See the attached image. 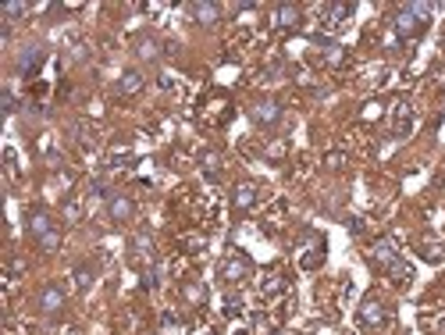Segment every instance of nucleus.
<instances>
[{"label":"nucleus","instance_id":"1","mask_svg":"<svg viewBox=\"0 0 445 335\" xmlns=\"http://www.w3.org/2000/svg\"><path fill=\"white\" fill-rule=\"evenodd\" d=\"M367 261H371L378 271H385L396 286H406V282L413 278V268L399 257V249H396V242H392L388 235H381V239L367 249Z\"/></svg>","mask_w":445,"mask_h":335},{"label":"nucleus","instance_id":"2","mask_svg":"<svg viewBox=\"0 0 445 335\" xmlns=\"http://www.w3.org/2000/svg\"><path fill=\"white\" fill-rule=\"evenodd\" d=\"M427 22H431V4H424V0H413V4H403V8L396 11L392 29L399 33V40H417V36H424Z\"/></svg>","mask_w":445,"mask_h":335},{"label":"nucleus","instance_id":"3","mask_svg":"<svg viewBox=\"0 0 445 335\" xmlns=\"http://www.w3.org/2000/svg\"><path fill=\"white\" fill-rule=\"evenodd\" d=\"M249 118H253V125H260V129H275V125L285 118V107H282V100H275V97H260V100H253Z\"/></svg>","mask_w":445,"mask_h":335},{"label":"nucleus","instance_id":"4","mask_svg":"<svg viewBox=\"0 0 445 335\" xmlns=\"http://www.w3.org/2000/svg\"><path fill=\"white\" fill-rule=\"evenodd\" d=\"M253 275V261L246 257V254H228L225 261H221V278H225V286H239V282H246Z\"/></svg>","mask_w":445,"mask_h":335},{"label":"nucleus","instance_id":"5","mask_svg":"<svg viewBox=\"0 0 445 335\" xmlns=\"http://www.w3.org/2000/svg\"><path fill=\"white\" fill-rule=\"evenodd\" d=\"M36 310H40L43 317H57V314L64 310V289H61L57 282L40 286V293H36Z\"/></svg>","mask_w":445,"mask_h":335},{"label":"nucleus","instance_id":"6","mask_svg":"<svg viewBox=\"0 0 445 335\" xmlns=\"http://www.w3.org/2000/svg\"><path fill=\"white\" fill-rule=\"evenodd\" d=\"M57 228V221H54V214L50 211H43V207H32L29 214H25V232H29V239H43V235H50Z\"/></svg>","mask_w":445,"mask_h":335},{"label":"nucleus","instance_id":"7","mask_svg":"<svg viewBox=\"0 0 445 335\" xmlns=\"http://www.w3.org/2000/svg\"><path fill=\"white\" fill-rule=\"evenodd\" d=\"M356 321L364 328H381V324H388V307L381 300H364L360 310H356Z\"/></svg>","mask_w":445,"mask_h":335},{"label":"nucleus","instance_id":"8","mask_svg":"<svg viewBox=\"0 0 445 335\" xmlns=\"http://www.w3.org/2000/svg\"><path fill=\"white\" fill-rule=\"evenodd\" d=\"M107 218H111L114 225H129V221L136 218V204H132V196H125V193H111V196H107Z\"/></svg>","mask_w":445,"mask_h":335},{"label":"nucleus","instance_id":"9","mask_svg":"<svg viewBox=\"0 0 445 335\" xmlns=\"http://www.w3.org/2000/svg\"><path fill=\"white\" fill-rule=\"evenodd\" d=\"M189 18L196 25H218L221 22V4H214V0H193V4H189Z\"/></svg>","mask_w":445,"mask_h":335},{"label":"nucleus","instance_id":"10","mask_svg":"<svg viewBox=\"0 0 445 335\" xmlns=\"http://www.w3.org/2000/svg\"><path fill=\"white\" fill-rule=\"evenodd\" d=\"M143 86H146V75L139 68H125L114 90H118V97H136V93H143Z\"/></svg>","mask_w":445,"mask_h":335},{"label":"nucleus","instance_id":"11","mask_svg":"<svg viewBox=\"0 0 445 335\" xmlns=\"http://www.w3.org/2000/svg\"><path fill=\"white\" fill-rule=\"evenodd\" d=\"M352 4H342V0H338V4H328L324 8V25L331 29V33H338V29H345V22L352 18Z\"/></svg>","mask_w":445,"mask_h":335},{"label":"nucleus","instance_id":"12","mask_svg":"<svg viewBox=\"0 0 445 335\" xmlns=\"http://www.w3.org/2000/svg\"><path fill=\"white\" fill-rule=\"evenodd\" d=\"M256 196H260V189H256L253 182H239L235 193H232V207H235L239 214H246V211L256 207Z\"/></svg>","mask_w":445,"mask_h":335},{"label":"nucleus","instance_id":"13","mask_svg":"<svg viewBox=\"0 0 445 335\" xmlns=\"http://www.w3.org/2000/svg\"><path fill=\"white\" fill-rule=\"evenodd\" d=\"M129 249H132V261H153V235L150 232H136L129 239Z\"/></svg>","mask_w":445,"mask_h":335},{"label":"nucleus","instance_id":"14","mask_svg":"<svg viewBox=\"0 0 445 335\" xmlns=\"http://www.w3.org/2000/svg\"><path fill=\"white\" fill-rule=\"evenodd\" d=\"M303 22V8L299 4H278L275 8V25L278 29H299Z\"/></svg>","mask_w":445,"mask_h":335},{"label":"nucleus","instance_id":"15","mask_svg":"<svg viewBox=\"0 0 445 335\" xmlns=\"http://www.w3.org/2000/svg\"><path fill=\"white\" fill-rule=\"evenodd\" d=\"M160 40L157 36H150V33H143V36H136V57L139 61H160Z\"/></svg>","mask_w":445,"mask_h":335},{"label":"nucleus","instance_id":"16","mask_svg":"<svg viewBox=\"0 0 445 335\" xmlns=\"http://www.w3.org/2000/svg\"><path fill=\"white\" fill-rule=\"evenodd\" d=\"M40 64H43V50H40V47H25V50L18 54V61H15L18 75H36Z\"/></svg>","mask_w":445,"mask_h":335},{"label":"nucleus","instance_id":"17","mask_svg":"<svg viewBox=\"0 0 445 335\" xmlns=\"http://www.w3.org/2000/svg\"><path fill=\"white\" fill-rule=\"evenodd\" d=\"M93 282H97V268H93V264H78V268H75V289H78V293L93 289Z\"/></svg>","mask_w":445,"mask_h":335},{"label":"nucleus","instance_id":"18","mask_svg":"<svg viewBox=\"0 0 445 335\" xmlns=\"http://www.w3.org/2000/svg\"><path fill=\"white\" fill-rule=\"evenodd\" d=\"M321 264H324V239L317 235V239H314V249H310V254H303V268L314 271V268H321Z\"/></svg>","mask_w":445,"mask_h":335},{"label":"nucleus","instance_id":"19","mask_svg":"<svg viewBox=\"0 0 445 335\" xmlns=\"http://www.w3.org/2000/svg\"><path fill=\"white\" fill-rule=\"evenodd\" d=\"M203 175H207V179H218V175H221V153H218V150H207V153H203Z\"/></svg>","mask_w":445,"mask_h":335},{"label":"nucleus","instance_id":"20","mask_svg":"<svg viewBox=\"0 0 445 335\" xmlns=\"http://www.w3.org/2000/svg\"><path fill=\"white\" fill-rule=\"evenodd\" d=\"M36 246L43 249V254H57V249H61V228H54L50 235H43V239H40Z\"/></svg>","mask_w":445,"mask_h":335},{"label":"nucleus","instance_id":"21","mask_svg":"<svg viewBox=\"0 0 445 335\" xmlns=\"http://www.w3.org/2000/svg\"><path fill=\"white\" fill-rule=\"evenodd\" d=\"M182 293H186V300H189V303H203V300H207V289H203V286H196V282H186V286H182Z\"/></svg>","mask_w":445,"mask_h":335},{"label":"nucleus","instance_id":"22","mask_svg":"<svg viewBox=\"0 0 445 335\" xmlns=\"http://www.w3.org/2000/svg\"><path fill=\"white\" fill-rule=\"evenodd\" d=\"M0 15H4L8 22H11V18H25V15H29V4H18V0H15V4H4V8H0Z\"/></svg>","mask_w":445,"mask_h":335},{"label":"nucleus","instance_id":"23","mask_svg":"<svg viewBox=\"0 0 445 335\" xmlns=\"http://www.w3.org/2000/svg\"><path fill=\"white\" fill-rule=\"evenodd\" d=\"M403 129H410V111H406V104H399V111H396V132H403Z\"/></svg>","mask_w":445,"mask_h":335},{"label":"nucleus","instance_id":"24","mask_svg":"<svg viewBox=\"0 0 445 335\" xmlns=\"http://www.w3.org/2000/svg\"><path fill=\"white\" fill-rule=\"evenodd\" d=\"M239 310H242V300H239V296H225V314H228V317H235Z\"/></svg>","mask_w":445,"mask_h":335},{"label":"nucleus","instance_id":"25","mask_svg":"<svg viewBox=\"0 0 445 335\" xmlns=\"http://www.w3.org/2000/svg\"><path fill=\"white\" fill-rule=\"evenodd\" d=\"M0 104H4V111H15V107H18V100H15V93H11V90L0 93Z\"/></svg>","mask_w":445,"mask_h":335},{"label":"nucleus","instance_id":"26","mask_svg":"<svg viewBox=\"0 0 445 335\" xmlns=\"http://www.w3.org/2000/svg\"><path fill=\"white\" fill-rule=\"evenodd\" d=\"M349 232L352 235H364V221L360 218H349Z\"/></svg>","mask_w":445,"mask_h":335}]
</instances>
